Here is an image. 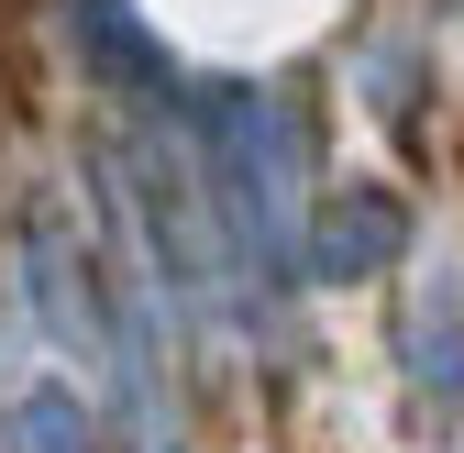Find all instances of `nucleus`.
Listing matches in <instances>:
<instances>
[{
  "mask_svg": "<svg viewBox=\"0 0 464 453\" xmlns=\"http://www.w3.org/2000/svg\"><path fill=\"white\" fill-rule=\"evenodd\" d=\"M188 122V166L210 188V221L232 244V288H244V343H287V321L310 299L299 265V221H310V122L287 89L255 78H210Z\"/></svg>",
  "mask_w": 464,
  "mask_h": 453,
  "instance_id": "obj_1",
  "label": "nucleus"
},
{
  "mask_svg": "<svg viewBox=\"0 0 464 453\" xmlns=\"http://www.w3.org/2000/svg\"><path fill=\"white\" fill-rule=\"evenodd\" d=\"M12 310L44 332V354H67V365H89L100 376V354H111V276H100V244L67 221V199H23L12 210Z\"/></svg>",
  "mask_w": 464,
  "mask_h": 453,
  "instance_id": "obj_2",
  "label": "nucleus"
},
{
  "mask_svg": "<svg viewBox=\"0 0 464 453\" xmlns=\"http://www.w3.org/2000/svg\"><path fill=\"white\" fill-rule=\"evenodd\" d=\"M398 255H410V199L376 188V178L321 188L310 221H299V265H310V288H365V276H387Z\"/></svg>",
  "mask_w": 464,
  "mask_h": 453,
  "instance_id": "obj_3",
  "label": "nucleus"
},
{
  "mask_svg": "<svg viewBox=\"0 0 464 453\" xmlns=\"http://www.w3.org/2000/svg\"><path fill=\"white\" fill-rule=\"evenodd\" d=\"M398 376H410V399L464 420V265H420L410 299H398Z\"/></svg>",
  "mask_w": 464,
  "mask_h": 453,
  "instance_id": "obj_4",
  "label": "nucleus"
},
{
  "mask_svg": "<svg viewBox=\"0 0 464 453\" xmlns=\"http://www.w3.org/2000/svg\"><path fill=\"white\" fill-rule=\"evenodd\" d=\"M67 44H78V67L100 89H122V100H178V55H166V34L133 12V0H67Z\"/></svg>",
  "mask_w": 464,
  "mask_h": 453,
  "instance_id": "obj_5",
  "label": "nucleus"
},
{
  "mask_svg": "<svg viewBox=\"0 0 464 453\" xmlns=\"http://www.w3.org/2000/svg\"><path fill=\"white\" fill-rule=\"evenodd\" d=\"M354 100L376 111L387 133H420V100H431V55H420V34H410V23H376V34L354 44Z\"/></svg>",
  "mask_w": 464,
  "mask_h": 453,
  "instance_id": "obj_6",
  "label": "nucleus"
},
{
  "mask_svg": "<svg viewBox=\"0 0 464 453\" xmlns=\"http://www.w3.org/2000/svg\"><path fill=\"white\" fill-rule=\"evenodd\" d=\"M12 453H100V410L67 376H23L12 387Z\"/></svg>",
  "mask_w": 464,
  "mask_h": 453,
  "instance_id": "obj_7",
  "label": "nucleus"
}]
</instances>
